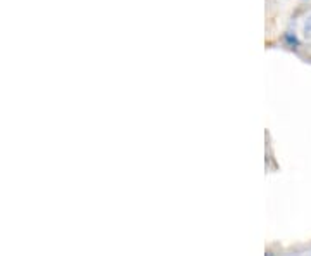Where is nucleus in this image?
<instances>
[{
  "mask_svg": "<svg viewBox=\"0 0 311 256\" xmlns=\"http://www.w3.org/2000/svg\"><path fill=\"white\" fill-rule=\"evenodd\" d=\"M303 33H304V37H306L308 40H311V14H308L306 21H304V25H303Z\"/></svg>",
  "mask_w": 311,
  "mask_h": 256,
  "instance_id": "obj_1",
  "label": "nucleus"
}]
</instances>
